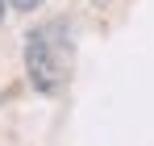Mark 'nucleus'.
I'll use <instances>...</instances> for the list:
<instances>
[{"instance_id": "f257e3e1", "label": "nucleus", "mask_w": 154, "mask_h": 146, "mask_svg": "<svg viewBox=\"0 0 154 146\" xmlns=\"http://www.w3.org/2000/svg\"><path fill=\"white\" fill-rule=\"evenodd\" d=\"M75 75V33L67 17H54L46 25H33L25 33V79L38 96L67 92Z\"/></svg>"}, {"instance_id": "f03ea898", "label": "nucleus", "mask_w": 154, "mask_h": 146, "mask_svg": "<svg viewBox=\"0 0 154 146\" xmlns=\"http://www.w3.org/2000/svg\"><path fill=\"white\" fill-rule=\"evenodd\" d=\"M8 4H13L17 13H33V8H42L46 0H8Z\"/></svg>"}, {"instance_id": "7ed1b4c3", "label": "nucleus", "mask_w": 154, "mask_h": 146, "mask_svg": "<svg viewBox=\"0 0 154 146\" xmlns=\"http://www.w3.org/2000/svg\"><path fill=\"white\" fill-rule=\"evenodd\" d=\"M4 8H8V0H0V21H4Z\"/></svg>"}, {"instance_id": "20e7f679", "label": "nucleus", "mask_w": 154, "mask_h": 146, "mask_svg": "<svg viewBox=\"0 0 154 146\" xmlns=\"http://www.w3.org/2000/svg\"><path fill=\"white\" fill-rule=\"evenodd\" d=\"M96 4H108V0H96Z\"/></svg>"}]
</instances>
